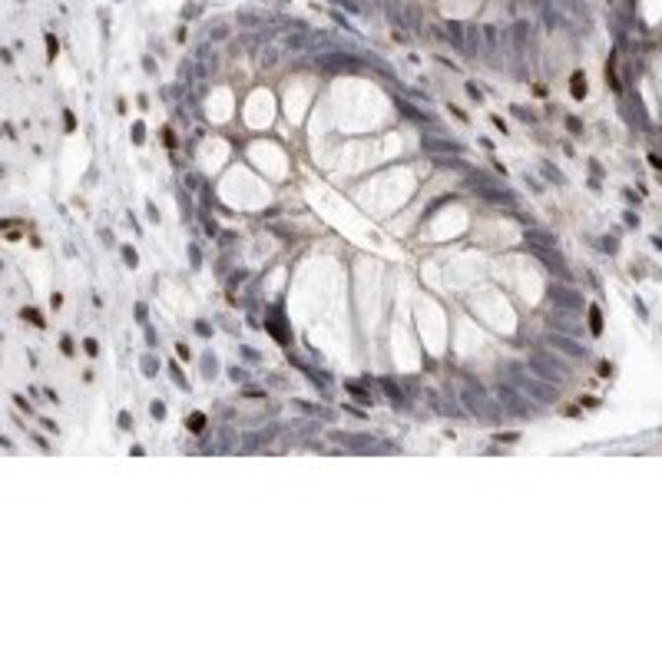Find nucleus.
Listing matches in <instances>:
<instances>
[{
  "label": "nucleus",
  "mask_w": 662,
  "mask_h": 662,
  "mask_svg": "<svg viewBox=\"0 0 662 662\" xmlns=\"http://www.w3.org/2000/svg\"><path fill=\"white\" fill-rule=\"evenodd\" d=\"M520 387H523L530 397H537L540 404H553V401H556V391H553V384H543L537 374H530V377L523 374V377H520Z\"/></svg>",
  "instance_id": "7ed1b4c3"
},
{
  "label": "nucleus",
  "mask_w": 662,
  "mask_h": 662,
  "mask_svg": "<svg viewBox=\"0 0 662 662\" xmlns=\"http://www.w3.org/2000/svg\"><path fill=\"white\" fill-rule=\"evenodd\" d=\"M583 80H586L583 73H576V77H573V96H576V99L586 96V83H583Z\"/></svg>",
  "instance_id": "9b49d317"
},
{
  "label": "nucleus",
  "mask_w": 662,
  "mask_h": 662,
  "mask_svg": "<svg viewBox=\"0 0 662 662\" xmlns=\"http://www.w3.org/2000/svg\"><path fill=\"white\" fill-rule=\"evenodd\" d=\"M202 424H206V417H202V414H192V417H189V430H196V434L202 430Z\"/></svg>",
  "instance_id": "f8f14e48"
},
{
  "label": "nucleus",
  "mask_w": 662,
  "mask_h": 662,
  "mask_svg": "<svg viewBox=\"0 0 662 662\" xmlns=\"http://www.w3.org/2000/svg\"><path fill=\"white\" fill-rule=\"evenodd\" d=\"M589 331H593V334H603V315H599L596 305H589Z\"/></svg>",
  "instance_id": "9d476101"
},
{
  "label": "nucleus",
  "mask_w": 662,
  "mask_h": 662,
  "mask_svg": "<svg viewBox=\"0 0 662 662\" xmlns=\"http://www.w3.org/2000/svg\"><path fill=\"white\" fill-rule=\"evenodd\" d=\"M527 248L537 255L540 262H546V268H553L556 275H563V278L570 275V268H566V262H563V255H560V252H553V248H540V245H527Z\"/></svg>",
  "instance_id": "0eeeda50"
},
{
  "label": "nucleus",
  "mask_w": 662,
  "mask_h": 662,
  "mask_svg": "<svg viewBox=\"0 0 662 662\" xmlns=\"http://www.w3.org/2000/svg\"><path fill=\"white\" fill-rule=\"evenodd\" d=\"M496 401H500V408L507 411V414H517V417H527V414H533L530 401H523V394H517L513 387H500V391H496Z\"/></svg>",
  "instance_id": "f03ea898"
},
{
  "label": "nucleus",
  "mask_w": 662,
  "mask_h": 662,
  "mask_svg": "<svg viewBox=\"0 0 662 662\" xmlns=\"http://www.w3.org/2000/svg\"><path fill=\"white\" fill-rule=\"evenodd\" d=\"M463 404L474 411V414H480V417H496V411H494V401L490 397H484V391H474V387H463Z\"/></svg>",
  "instance_id": "39448f33"
},
{
  "label": "nucleus",
  "mask_w": 662,
  "mask_h": 662,
  "mask_svg": "<svg viewBox=\"0 0 662 662\" xmlns=\"http://www.w3.org/2000/svg\"><path fill=\"white\" fill-rule=\"evenodd\" d=\"M424 149H430V153H454V156H460V146H457V143H437V139H424Z\"/></svg>",
  "instance_id": "1a4fd4ad"
},
{
  "label": "nucleus",
  "mask_w": 662,
  "mask_h": 662,
  "mask_svg": "<svg viewBox=\"0 0 662 662\" xmlns=\"http://www.w3.org/2000/svg\"><path fill=\"white\" fill-rule=\"evenodd\" d=\"M649 163L656 166V169H662V159H659V156H649Z\"/></svg>",
  "instance_id": "4468645a"
},
{
  "label": "nucleus",
  "mask_w": 662,
  "mask_h": 662,
  "mask_svg": "<svg viewBox=\"0 0 662 662\" xmlns=\"http://www.w3.org/2000/svg\"><path fill=\"white\" fill-rule=\"evenodd\" d=\"M527 245H540V248H556V239L543 229H530L527 232Z\"/></svg>",
  "instance_id": "6e6552de"
},
{
  "label": "nucleus",
  "mask_w": 662,
  "mask_h": 662,
  "mask_svg": "<svg viewBox=\"0 0 662 662\" xmlns=\"http://www.w3.org/2000/svg\"><path fill=\"white\" fill-rule=\"evenodd\" d=\"M23 318L30 321V325H43V318H40V315H37L33 308H23Z\"/></svg>",
  "instance_id": "ddd939ff"
},
{
  "label": "nucleus",
  "mask_w": 662,
  "mask_h": 662,
  "mask_svg": "<svg viewBox=\"0 0 662 662\" xmlns=\"http://www.w3.org/2000/svg\"><path fill=\"white\" fill-rule=\"evenodd\" d=\"M530 371L537 377H546V381H563V377H566V364L556 361V358L546 354V351H533L530 354Z\"/></svg>",
  "instance_id": "f257e3e1"
},
{
  "label": "nucleus",
  "mask_w": 662,
  "mask_h": 662,
  "mask_svg": "<svg viewBox=\"0 0 662 662\" xmlns=\"http://www.w3.org/2000/svg\"><path fill=\"white\" fill-rule=\"evenodd\" d=\"M550 344H553V351H563L566 358H586V344H579L573 338V334H563V331H556V334H550Z\"/></svg>",
  "instance_id": "423d86ee"
},
{
  "label": "nucleus",
  "mask_w": 662,
  "mask_h": 662,
  "mask_svg": "<svg viewBox=\"0 0 662 662\" xmlns=\"http://www.w3.org/2000/svg\"><path fill=\"white\" fill-rule=\"evenodd\" d=\"M550 301L556 305V308H566V311H583V295L579 291H573V288H566V285H553L550 288Z\"/></svg>",
  "instance_id": "20e7f679"
}]
</instances>
